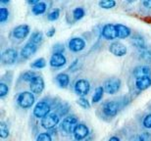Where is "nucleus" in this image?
Returning <instances> with one entry per match:
<instances>
[{"label": "nucleus", "instance_id": "nucleus-1", "mask_svg": "<svg viewBox=\"0 0 151 141\" xmlns=\"http://www.w3.org/2000/svg\"><path fill=\"white\" fill-rule=\"evenodd\" d=\"M35 95L32 94V92H29V91H25L20 93L18 96L17 102L19 104L20 107L24 108V109H29L31 108L32 105L35 104Z\"/></svg>", "mask_w": 151, "mask_h": 141}, {"label": "nucleus", "instance_id": "nucleus-2", "mask_svg": "<svg viewBox=\"0 0 151 141\" xmlns=\"http://www.w3.org/2000/svg\"><path fill=\"white\" fill-rule=\"evenodd\" d=\"M51 107L49 103L45 101H40L35 105L34 108V115L38 119H43L46 116L49 115Z\"/></svg>", "mask_w": 151, "mask_h": 141}, {"label": "nucleus", "instance_id": "nucleus-3", "mask_svg": "<svg viewBox=\"0 0 151 141\" xmlns=\"http://www.w3.org/2000/svg\"><path fill=\"white\" fill-rule=\"evenodd\" d=\"M121 87V80L120 79L117 77H112V79H107L104 82V91L108 94H115L119 91V89Z\"/></svg>", "mask_w": 151, "mask_h": 141}, {"label": "nucleus", "instance_id": "nucleus-4", "mask_svg": "<svg viewBox=\"0 0 151 141\" xmlns=\"http://www.w3.org/2000/svg\"><path fill=\"white\" fill-rule=\"evenodd\" d=\"M78 125V119L75 116H69L63 120L62 124H61V128L65 133L70 134L72 132H74L75 127Z\"/></svg>", "mask_w": 151, "mask_h": 141}, {"label": "nucleus", "instance_id": "nucleus-5", "mask_svg": "<svg viewBox=\"0 0 151 141\" xmlns=\"http://www.w3.org/2000/svg\"><path fill=\"white\" fill-rule=\"evenodd\" d=\"M60 118L56 113H51L41 120V125L45 130H52L59 124Z\"/></svg>", "mask_w": 151, "mask_h": 141}, {"label": "nucleus", "instance_id": "nucleus-6", "mask_svg": "<svg viewBox=\"0 0 151 141\" xmlns=\"http://www.w3.org/2000/svg\"><path fill=\"white\" fill-rule=\"evenodd\" d=\"M90 90V83L86 79H78L75 84V91L78 96L84 97Z\"/></svg>", "mask_w": 151, "mask_h": 141}, {"label": "nucleus", "instance_id": "nucleus-7", "mask_svg": "<svg viewBox=\"0 0 151 141\" xmlns=\"http://www.w3.org/2000/svg\"><path fill=\"white\" fill-rule=\"evenodd\" d=\"M18 58V53L15 49L9 48L6 49L1 55V61L4 63L5 65H13Z\"/></svg>", "mask_w": 151, "mask_h": 141}, {"label": "nucleus", "instance_id": "nucleus-8", "mask_svg": "<svg viewBox=\"0 0 151 141\" xmlns=\"http://www.w3.org/2000/svg\"><path fill=\"white\" fill-rule=\"evenodd\" d=\"M109 51L115 56L123 57L128 52V49H127L125 44H123L122 42H119V41H115V42H113L109 46Z\"/></svg>", "mask_w": 151, "mask_h": 141}, {"label": "nucleus", "instance_id": "nucleus-9", "mask_svg": "<svg viewBox=\"0 0 151 141\" xmlns=\"http://www.w3.org/2000/svg\"><path fill=\"white\" fill-rule=\"evenodd\" d=\"M88 133H89V130L84 124H78L77 127H75L74 132H73L75 139L78 141L84 139L87 135H88Z\"/></svg>", "mask_w": 151, "mask_h": 141}, {"label": "nucleus", "instance_id": "nucleus-10", "mask_svg": "<svg viewBox=\"0 0 151 141\" xmlns=\"http://www.w3.org/2000/svg\"><path fill=\"white\" fill-rule=\"evenodd\" d=\"M103 113L107 117H115L119 112V105L115 101H107L106 103L103 105Z\"/></svg>", "mask_w": 151, "mask_h": 141}, {"label": "nucleus", "instance_id": "nucleus-11", "mask_svg": "<svg viewBox=\"0 0 151 141\" xmlns=\"http://www.w3.org/2000/svg\"><path fill=\"white\" fill-rule=\"evenodd\" d=\"M29 88L32 93L39 94L43 91L44 89V80L41 77L37 76L32 79V82H29Z\"/></svg>", "mask_w": 151, "mask_h": 141}, {"label": "nucleus", "instance_id": "nucleus-12", "mask_svg": "<svg viewBox=\"0 0 151 141\" xmlns=\"http://www.w3.org/2000/svg\"><path fill=\"white\" fill-rule=\"evenodd\" d=\"M102 35L104 38L108 40H113L115 38L118 37L117 35V29L116 25H112V24H107L102 29Z\"/></svg>", "mask_w": 151, "mask_h": 141}, {"label": "nucleus", "instance_id": "nucleus-13", "mask_svg": "<svg viewBox=\"0 0 151 141\" xmlns=\"http://www.w3.org/2000/svg\"><path fill=\"white\" fill-rule=\"evenodd\" d=\"M29 31H31V29H29V26L20 25L13 29V37L17 39H24L29 35Z\"/></svg>", "mask_w": 151, "mask_h": 141}, {"label": "nucleus", "instance_id": "nucleus-14", "mask_svg": "<svg viewBox=\"0 0 151 141\" xmlns=\"http://www.w3.org/2000/svg\"><path fill=\"white\" fill-rule=\"evenodd\" d=\"M86 47V41L81 37H74L69 41V48L73 52H80Z\"/></svg>", "mask_w": 151, "mask_h": 141}, {"label": "nucleus", "instance_id": "nucleus-15", "mask_svg": "<svg viewBox=\"0 0 151 141\" xmlns=\"http://www.w3.org/2000/svg\"><path fill=\"white\" fill-rule=\"evenodd\" d=\"M50 66L54 68H61L67 63V59L63 54L54 53L50 58Z\"/></svg>", "mask_w": 151, "mask_h": 141}, {"label": "nucleus", "instance_id": "nucleus-16", "mask_svg": "<svg viewBox=\"0 0 151 141\" xmlns=\"http://www.w3.org/2000/svg\"><path fill=\"white\" fill-rule=\"evenodd\" d=\"M37 50V44H34L32 42H28L22 50H21V56L25 59H29L32 57L35 54Z\"/></svg>", "mask_w": 151, "mask_h": 141}, {"label": "nucleus", "instance_id": "nucleus-17", "mask_svg": "<svg viewBox=\"0 0 151 141\" xmlns=\"http://www.w3.org/2000/svg\"><path fill=\"white\" fill-rule=\"evenodd\" d=\"M135 86L139 90H146L151 86V77H141L135 80Z\"/></svg>", "mask_w": 151, "mask_h": 141}, {"label": "nucleus", "instance_id": "nucleus-18", "mask_svg": "<svg viewBox=\"0 0 151 141\" xmlns=\"http://www.w3.org/2000/svg\"><path fill=\"white\" fill-rule=\"evenodd\" d=\"M132 43L134 47H137V49L139 50H144L146 49V44H145V40L142 35L140 34H134V37H132Z\"/></svg>", "mask_w": 151, "mask_h": 141}, {"label": "nucleus", "instance_id": "nucleus-19", "mask_svg": "<svg viewBox=\"0 0 151 141\" xmlns=\"http://www.w3.org/2000/svg\"><path fill=\"white\" fill-rule=\"evenodd\" d=\"M116 29H117L118 38H127L132 34L131 29L128 28V26L125 25H122V24H118V25H116Z\"/></svg>", "mask_w": 151, "mask_h": 141}, {"label": "nucleus", "instance_id": "nucleus-20", "mask_svg": "<svg viewBox=\"0 0 151 141\" xmlns=\"http://www.w3.org/2000/svg\"><path fill=\"white\" fill-rule=\"evenodd\" d=\"M134 76L137 79H139L141 77H150L151 70L146 66H139V67H137L134 70Z\"/></svg>", "mask_w": 151, "mask_h": 141}, {"label": "nucleus", "instance_id": "nucleus-21", "mask_svg": "<svg viewBox=\"0 0 151 141\" xmlns=\"http://www.w3.org/2000/svg\"><path fill=\"white\" fill-rule=\"evenodd\" d=\"M56 82L59 84L60 87L65 88V87H67L69 85V83H70V77H69L67 74L61 73V74H57Z\"/></svg>", "mask_w": 151, "mask_h": 141}, {"label": "nucleus", "instance_id": "nucleus-22", "mask_svg": "<svg viewBox=\"0 0 151 141\" xmlns=\"http://www.w3.org/2000/svg\"><path fill=\"white\" fill-rule=\"evenodd\" d=\"M32 10L35 15H42L46 11V4L44 2H38L37 5L32 6Z\"/></svg>", "mask_w": 151, "mask_h": 141}, {"label": "nucleus", "instance_id": "nucleus-23", "mask_svg": "<svg viewBox=\"0 0 151 141\" xmlns=\"http://www.w3.org/2000/svg\"><path fill=\"white\" fill-rule=\"evenodd\" d=\"M103 94H104V88L102 87V86H98V87L95 89L94 95L92 96V103L93 104L98 103L102 99V97H103Z\"/></svg>", "mask_w": 151, "mask_h": 141}, {"label": "nucleus", "instance_id": "nucleus-24", "mask_svg": "<svg viewBox=\"0 0 151 141\" xmlns=\"http://www.w3.org/2000/svg\"><path fill=\"white\" fill-rule=\"evenodd\" d=\"M42 39H43V34H42V32L41 31H35L34 32V34H32V37H31V41L29 42H32V43H34V44H37L38 43H40Z\"/></svg>", "mask_w": 151, "mask_h": 141}, {"label": "nucleus", "instance_id": "nucleus-25", "mask_svg": "<svg viewBox=\"0 0 151 141\" xmlns=\"http://www.w3.org/2000/svg\"><path fill=\"white\" fill-rule=\"evenodd\" d=\"M98 5L103 9H112L116 5V2L114 0H102V1H99Z\"/></svg>", "mask_w": 151, "mask_h": 141}, {"label": "nucleus", "instance_id": "nucleus-26", "mask_svg": "<svg viewBox=\"0 0 151 141\" xmlns=\"http://www.w3.org/2000/svg\"><path fill=\"white\" fill-rule=\"evenodd\" d=\"M84 14H86V12H84L83 8H81V7L76 8L75 10L73 11V16H74V19L76 21H78V20L83 19Z\"/></svg>", "mask_w": 151, "mask_h": 141}, {"label": "nucleus", "instance_id": "nucleus-27", "mask_svg": "<svg viewBox=\"0 0 151 141\" xmlns=\"http://www.w3.org/2000/svg\"><path fill=\"white\" fill-rule=\"evenodd\" d=\"M0 136H1V138H6V137L9 136L8 125L4 122H0Z\"/></svg>", "mask_w": 151, "mask_h": 141}, {"label": "nucleus", "instance_id": "nucleus-28", "mask_svg": "<svg viewBox=\"0 0 151 141\" xmlns=\"http://www.w3.org/2000/svg\"><path fill=\"white\" fill-rule=\"evenodd\" d=\"M31 66L32 68H35V69H42V68H44L45 66H46V61H45L43 58H39V59L35 60V61L32 63Z\"/></svg>", "mask_w": 151, "mask_h": 141}, {"label": "nucleus", "instance_id": "nucleus-29", "mask_svg": "<svg viewBox=\"0 0 151 141\" xmlns=\"http://www.w3.org/2000/svg\"><path fill=\"white\" fill-rule=\"evenodd\" d=\"M9 17V11L7 8L1 7L0 8V23H4L7 21Z\"/></svg>", "mask_w": 151, "mask_h": 141}, {"label": "nucleus", "instance_id": "nucleus-30", "mask_svg": "<svg viewBox=\"0 0 151 141\" xmlns=\"http://www.w3.org/2000/svg\"><path fill=\"white\" fill-rule=\"evenodd\" d=\"M37 77V74H35V72H32V71H29V72H26L25 74H23V79L25 80V82H32V79H35V77Z\"/></svg>", "mask_w": 151, "mask_h": 141}, {"label": "nucleus", "instance_id": "nucleus-31", "mask_svg": "<svg viewBox=\"0 0 151 141\" xmlns=\"http://www.w3.org/2000/svg\"><path fill=\"white\" fill-rule=\"evenodd\" d=\"M59 16H60V10L59 9H55V10H53L48 15V20L51 21V22H54V21L58 20Z\"/></svg>", "mask_w": 151, "mask_h": 141}, {"label": "nucleus", "instance_id": "nucleus-32", "mask_svg": "<svg viewBox=\"0 0 151 141\" xmlns=\"http://www.w3.org/2000/svg\"><path fill=\"white\" fill-rule=\"evenodd\" d=\"M78 104L80 105L81 108H83V109H89V108H90L89 102L87 101V99H86L84 97H81L80 99H78Z\"/></svg>", "mask_w": 151, "mask_h": 141}, {"label": "nucleus", "instance_id": "nucleus-33", "mask_svg": "<svg viewBox=\"0 0 151 141\" xmlns=\"http://www.w3.org/2000/svg\"><path fill=\"white\" fill-rule=\"evenodd\" d=\"M9 92V87L7 85L5 84V83L1 82L0 83V97L1 98H4L6 95L8 94Z\"/></svg>", "mask_w": 151, "mask_h": 141}, {"label": "nucleus", "instance_id": "nucleus-34", "mask_svg": "<svg viewBox=\"0 0 151 141\" xmlns=\"http://www.w3.org/2000/svg\"><path fill=\"white\" fill-rule=\"evenodd\" d=\"M140 57L146 61H150L151 62V50L148 49H144L140 51Z\"/></svg>", "mask_w": 151, "mask_h": 141}, {"label": "nucleus", "instance_id": "nucleus-35", "mask_svg": "<svg viewBox=\"0 0 151 141\" xmlns=\"http://www.w3.org/2000/svg\"><path fill=\"white\" fill-rule=\"evenodd\" d=\"M37 141H52V137H51L49 133L43 132V133H40L37 136Z\"/></svg>", "mask_w": 151, "mask_h": 141}, {"label": "nucleus", "instance_id": "nucleus-36", "mask_svg": "<svg viewBox=\"0 0 151 141\" xmlns=\"http://www.w3.org/2000/svg\"><path fill=\"white\" fill-rule=\"evenodd\" d=\"M138 141H151V133L143 132L138 136Z\"/></svg>", "mask_w": 151, "mask_h": 141}, {"label": "nucleus", "instance_id": "nucleus-37", "mask_svg": "<svg viewBox=\"0 0 151 141\" xmlns=\"http://www.w3.org/2000/svg\"><path fill=\"white\" fill-rule=\"evenodd\" d=\"M54 53H60V54H63V52L65 51V47L63 44H60V43H57L54 45Z\"/></svg>", "mask_w": 151, "mask_h": 141}, {"label": "nucleus", "instance_id": "nucleus-38", "mask_svg": "<svg viewBox=\"0 0 151 141\" xmlns=\"http://www.w3.org/2000/svg\"><path fill=\"white\" fill-rule=\"evenodd\" d=\"M143 125L146 128H151V114H148L143 119Z\"/></svg>", "mask_w": 151, "mask_h": 141}, {"label": "nucleus", "instance_id": "nucleus-39", "mask_svg": "<svg viewBox=\"0 0 151 141\" xmlns=\"http://www.w3.org/2000/svg\"><path fill=\"white\" fill-rule=\"evenodd\" d=\"M55 32H56V29L55 28H51L49 31H47V37H52L54 34H55Z\"/></svg>", "mask_w": 151, "mask_h": 141}, {"label": "nucleus", "instance_id": "nucleus-40", "mask_svg": "<svg viewBox=\"0 0 151 141\" xmlns=\"http://www.w3.org/2000/svg\"><path fill=\"white\" fill-rule=\"evenodd\" d=\"M142 5L145 8H150L151 9V0H144L142 2Z\"/></svg>", "mask_w": 151, "mask_h": 141}, {"label": "nucleus", "instance_id": "nucleus-41", "mask_svg": "<svg viewBox=\"0 0 151 141\" xmlns=\"http://www.w3.org/2000/svg\"><path fill=\"white\" fill-rule=\"evenodd\" d=\"M39 1H37V0H32H32H29V1H28V3H29V4H32V5H37V3H38Z\"/></svg>", "mask_w": 151, "mask_h": 141}, {"label": "nucleus", "instance_id": "nucleus-42", "mask_svg": "<svg viewBox=\"0 0 151 141\" xmlns=\"http://www.w3.org/2000/svg\"><path fill=\"white\" fill-rule=\"evenodd\" d=\"M108 141H121V140L118 138L117 136H112V137H110V139Z\"/></svg>", "mask_w": 151, "mask_h": 141}]
</instances>
